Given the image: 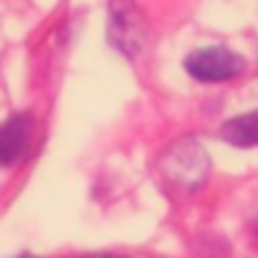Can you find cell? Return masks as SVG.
<instances>
[{
    "label": "cell",
    "mask_w": 258,
    "mask_h": 258,
    "mask_svg": "<svg viewBox=\"0 0 258 258\" xmlns=\"http://www.w3.org/2000/svg\"><path fill=\"white\" fill-rule=\"evenodd\" d=\"M109 38L121 53L132 56V58L145 51L147 28H145V18L137 11L135 0H111Z\"/></svg>",
    "instance_id": "6da1fadb"
},
{
    "label": "cell",
    "mask_w": 258,
    "mask_h": 258,
    "mask_svg": "<svg viewBox=\"0 0 258 258\" xmlns=\"http://www.w3.org/2000/svg\"><path fill=\"white\" fill-rule=\"evenodd\" d=\"M185 69L198 81H228L235 74H240L243 61L223 46H208V48L192 51L185 58Z\"/></svg>",
    "instance_id": "7a4b0ae2"
},
{
    "label": "cell",
    "mask_w": 258,
    "mask_h": 258,
    "mask_svg": "<svg viewBox=\"0 0 258 258\" xmlns=\"http://www.w3.org/2000/svg\"><path fill=\"white\" fill-rule=\"evenodd\" d=\"M162 167L175 182L200 185L205 182V175H208V155L195 142H180L167 152V157L162 160Z\"/></svg>",
    "instance_id": "3957f363"
},
{
    "label": "cell",
    "mask_w": 258,
    "mask_h": 258,
    "mask_svg": "<svg viewBox=\"0 0 258 258\" xmlns=\"http://www.w3.org/2000/svg\"><path fill=\"white\" fill-rule=\"evenodd\" d=\"M31 132H33L31 114H16L6 121L3 132H0V157H3V165H13L21 160V155L28 147Z\"/></svg>",
    "instance_id": "277c9868"
},
{
    "label": "cell",
    "mask_w": 258,
    "mask_h": 258,
    "mask_svg": "<svg viewBox=\"0 0 258 258\" xmlns=\"http://www.w3.org/2000/svg\"><path fill=\"white\" fill-rule=\"evenodd\" d=\"M220 137L235 147H255L258 145V111L225 121L220 126Z\"/></svg>",
    "instance_id": "5b68a950"
}]
</instances>
